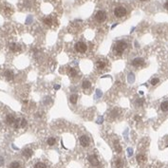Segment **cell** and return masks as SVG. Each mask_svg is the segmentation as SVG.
Segmentation results:
<instances>
[{"mask_svg": "<svg viewBox=\"0 0 168 168\" xmlns=\"http://www.w3.org/2000/svg\"><path fill=\"white\" fill-rule=\"evenodd\" d=\"M6 122L9 123V125H14L15 122V118L12 114H9L6 117Z\"/></svg>", "mask_w": 168, "mask_h": 168, "instance_id": "9", "label": "cell"}, {"mask_svg": "<svg viewBox=\"0 0 168 168\" xmlns=\"http://www.w3.org/2000/svg\"><path fill=\"white\" fill-rule=\"evenodd\" d=\"M55 143H56V140L54 138H52V137H51V138H50V139H48V144L50 145V146L54 145Z\"/></svg>", "mask_w": 168, "mask_h": 168, "instance_id": "19", "label": "cell"}, {"mask_svg": "<svg viewBox=\"0 0 168 168\" xmlns=\"http://www.w3.org/2000/svg\"><path fill=\"white\" fill-rule=\"evenodd\" d=\"M26 125H27V121H26L25 119L21 120V122H20V127H25Z\"/></svg>", "mask_w": 168, "mask_h": 168, "instance_id": "25", "label": "cell"}, {"mask_svg": "<svg viewBox=\"0 0 168 168\" xmlns=\"http://www.w3.org/2000/svg\"><path fill=\"white\" fill-rule=\"evenodd\" d=\"M44 23H45L46 25H48V26H51V24H52V20H51V18H50V17H47V18H44Z\"/></svg>", "mask_w": 168, "mask_h": 168, "instance_id": "20", "label": "cell"}, {"mask_svg": "<svg viewBox=\"0 0 168 168\" xmlns=\"http://www.w3.org/2000/svg\"><path fill=\"white\" fill-rule=\"evenodd\" d=\"M10 48H11L12 51H17V50H20V47L18 45H16V44H11Z\"/></svg>", "mask_w": 168, "mask_h": 168, "instance_id": "16", "label": "cell"}, {"mask_svg": "<svg viewBox=\"0 0 168 168\" xmlns=\"http://www.w3.org/2000/svg\"><path fill=\"white\" fill-rule=\"evenodd\" d=\"M79 141H80V144L84 147H87L88 145L90 143V141H89V138H88L87 136H81L80 139H79Z\"/></svg>", "mask_w": 168, "mask_h": 168, "instance_id": "5", "label": "cell"}, {"mask_svg": "<svg viewBox=\"0 0 168 168\" xmlns=\"http://www.w3.org/2000/svg\"><path fill=\"white\" fill-rule=\"evenodd\" d=\"M107 12L103 10H100L95 14V20L97 22H99V23H103V22H105L107 20Z\"/></svg>", "mask_w": 168, "mask_h": 168, "instance_id": "3", "label": "cell"}, {"mask_svg": "<svg viewBox=\"0 0 168 168\" xmlns=\"http://www.w3.org/2000/svg\"><path fill=\"white\" fill-rule=\"evenodd\" d=\"M115 148H116V150H117V152H118V153H121V151H122V147H121V145L119 144L118 143H116V144H115Z\"/></svg>", "mask_w": 168, "mask_h": 168, "instance_id": "24", "label": "cell"}, {"mask_svg": "<svg viewBox=\"0 0 168 168\" xmlns=\"http://www.w3.org/2000/svg\"><path fill=\"white\" fill-rule=\"evenodd\" d=\"M10 168H22V166L18 162H12L10 164Z\"/></svg>", "mask_w": 168, "mask_h": 168, "instance_id": "17", "label": "cell"}, {"mask_svg": "<svg viewBox=\"0 0 168 168\" xmlns=\"http://www.w3.org/2000/svg\"><path fill=\"white\" fill-rule=\"evenodd\" d=\"M127 48V43L125 41H118L116 43V45H115V52H116L117 54H122L123 51L125 50V48Z\"/></svg>", "mask_w": 168, "mask_h": 168, "instance_id": "1", "label": "cell"}, {"mask_svg": "<svg viewBox=\"0 0 168 168\" xmlns=\"http://www.w3.org/2000/svg\"><path fill=\"white\" fill-rule=\"evenodd\" d=\"M75 50H76V51H78L79 53H84V52L87 51V46L84 42H78L76 43V45H75Z\"/></svg>", "mask_w": 168, "mask_h": 168, "instance_id": "4", "label": "cell"}, {"mask_svg": "<svg viewBox=\"0 0 168 168\" xmlns=\"http://www.w3.org/2000/svg\"><path fill=\"white\" fill-rule=\"evenodd\" d=\"M140 1H143V2H144V1H147V0H140Z\"/></svg>", "mask_w": 168, "mask_h": 168, "instance_id": "28", "label": "cell"}, {"mask_svg": "<svg viewBox=\"0 0 168 168\" xmlns=\"http://www.w3.org/2000/svg\"><path fill=\"white\" fill-rule=\"evenodd\" d=\"M70 103H71L72 105H75L77 103V100H78V95L77 94H72L71 96H70Z\"/></svg>", "mask_w": 168, "mask_h": 168, "instance_id": "15", "label": "cell"}, {"mask_svg": "<svg viewBox=\"0 0 168 168\" xmlns=\"http://www.w3.org/2000/svg\"><path fill=\"white\" fill-rule=\"evenodd\" d=\"M34 168H47L46 164L43 162H37L36 164L34 165Z\"/></svg>", "mask_w": 168, "mask_h": 168, "instance_id": "21", "label": "cell"}, {"mask_svg": "<svg viewBox=\"0 0 168 168\" xmlns=\"http://www.w3.org/2000/svg\"><path fill=\"white\" fill-rule=\"evenodd\" d=\"M161 109L163 112H167L168 111V101H164L162 102L161 105Z\"/></svg>", "mask_w": 168, "mask_h": 168, "instance_id": "12", "label": "cell"}, {"mask_svg": "<svg viewBox=\"0 0 168 168\" xmlns=\"http://www.w3.org/2000/svg\"><path fill=\"white\" fill-rule=\"evenodd\" d=\"M114 15L117 18H122V17H125L127 14V10L123 6H118L114 9Z\"/></svg>", "mask_w": 168, "mask_h": 168, "instance_id": "2", "label": "cell"}, {"mask_svg": "<svg viewBox=\"0 0 168 168\" xmlns=\"http://www.w3.org/2000/svg\"><path fill=\"white\" fill-rule=\"evenodd\" d=\"M90 86H91V84H90L89 81H84L83 85H82V87H83L84 89H87V88L90 87Z\"/></svg>", "mask_w": 168, "mask_h": 168, "instance_id": "18", "label": "cell"}, {"mask_svg": "<svg viewBox=\"0 0 168 168\" xmlns=\"http://www.w3.org/2000/svg\"><path fill=\"white\" fill-rule=\"evenodd\" d=\"M145 160H146V157L143 154H139L138 156H137V161H138V162H140V163L145 162Z\"/></svg>", "mask_w": 168, "mask_h": 168, "instance_id": "14", "label": "cell"}, {"mask_svg": "<svg viewBox=\"0 0 168 168\" xmlns=\"http://www.w3.org/2000/svg\"><path fill=\"white\" fill-rule=\"evenodd\" d=\"M4 76H5V78L7 79L8 81H12V79H14V72L12 71V70H6L5 73H4Z\"/></svg>", "mask_w": 168, "mask_h": 168, "instance_id": "8", "label": "cell"}, {"mask_svg": "<svg viewBox=\"0 0 168 168\" xmlns=\"http://www.w3.org/2000/svg\"><path fill=\"white\" fill-rule=\"evenodd\" d=\"M32 149H30V148H27V149H25L24 151H23V156L25 158H30L32 156Z\"/></svg>", "mask_w": 168, "mask_h": 168, "instance_id": "11", "label": "cell"}, {"mask_svg": "<svg viewBox=\"0 0 168 168\" xmlns=\"http://www.w3.org/2000/svg\"><path fill=\"white\" fill-rule=\"evenodd\" d=\"M159 82H160V80H159L158 78H154V79H152V80H151V85L152 86H156Z\"/></svg>", "mask_w": 168, "mask_h": 168, "instance_id": "23", "label": "cell"}, {"mask_svg": "<svg viewBox=\"0 0 168 168\" xmlns=\"http://www.w3.org/2000/svg\"><path fill=\"white\" fill-rule=\"evenodd\" d=\"M115 166H116V168H123V162L122 161V159H117L116 162H115Z\"/></svg>", "mask_w": 168, "mask_h": 168, "instance_id": "13", "label": "cell"}, {"mask_svg": "<svg viewBox=\"0 0 168 168\" xmlns=\"http://www.w3.org/2000/svg\"><path fill=\"white\" fill-rule=\"evenodd\" d=\"M107 66V60H99L97 62V68L99 69H103Z\"/></svg>", "mask_w": 168, "mask_h": 168, "instance_id": "10", "label": "cell"}, {"mask_svg": "<svg viewBox=\"0 0 168 168\" xmlns=\"http://www.w3.org/2000/svg\"><path fill=\"white\" fill-rule=\"evenodd\" d=\"M88 161H89V162L91 163V165H93V166H98L100 164L98 158H97L95 155H91V156H89Z\"/></svg>", "mask_w": 168, "mask_h": 168, "instance_id": "7", "label": "cell"}, {"mask_svg": "<svg viewBox=\"0 0 168 168\" xmlns=\"http://www.w3.org/2000/svg\"><path fill=\"white\" fill-rule=\"evenodd\" d=\"M76 74H77V71L75 70L74 68H69V75L71 77H74V76H76Z\"/></svg>", "mask_w": 168, "mask_h": 168, "instance_id": "22", "label": "cell"}, {"mask_svg": "<svg viewBox=\"0 0 168 168\" xmlns=\"http://www.w3.org/2000/svg\"><path fill=\"white\" fill-rule=\"evenodd\" d=\"M163 9L168 12V0H165V2L163 3Z\"/></svg>", "mask_w": 168, "mask_h": 168, "instance_id": "26", "label": "cell"}, {"mask_svg": "<svg viewBox=\"0 0 168 168\" xmlns=\"http://www.w3.org/2000/svg\"><path fill=\"white\" fill-rule=\"evenodd\" d=\"M131 64L133 67H141V66H143L144 64V60L143 58H135L131 61Z\"/></svg>", "mask_w": 168, "mask_h": 168, "instance_id": "6", "label": "cell"}, {"mask_svg": "<svg viewBox=\"0 0 168 168\" xmlns=\"http://www.w3.org/2000/svg\"><path fill=\"white\" fill-rule=\"evenodd\" d=\"M4 164V159L2 157H0V166H2Z\"/></svg>", "mask_w": 168, "mask_h": 168, "instance_id": "27", "label": "cell"}]
</instances>
